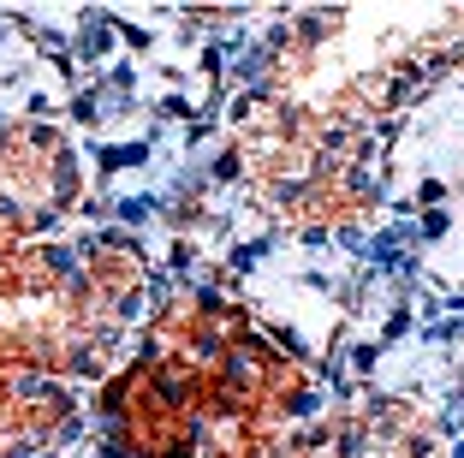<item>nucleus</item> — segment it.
I'll list each match as a JSON object with an SVG mask.
<instances>
[{
  "instance_id": "nucleus-5",
  "label": "nucleus",
  "mask_w": 464,
  "mask_h": 458,
  "mask_svg": "<svg viewBox=\"0 0 464 458\" xmlns=\"http://www.w3.org/2000/svg\"><path fill=\"white\" fill-rule=\"evenodd\" d=\"M83 202H90V179L66 125H0V257L72 232Z\"/></svg>"
},
{
  "instance_id": "nucleus-1",
  "label": "nucleus",
  "mask_w": 464,
  "mask_h": 458,
  "mask_svg": "<svg viewBox=\"0 0 464 458\" xmlns=\"http://www.w3.org/2000/svg\"><path fill=\"white\" fill-rule=\"evenodd\" d=\"M150 257L125 232H60L0 257V458H30L78 429L83 381H108Z\"/></svg>"
},
{
  "instance_id": "nucleus-6",
  "label": "nucleus",
  "mask_w": 464,
  "mask_h": 458,
  "mask_svg": "<svg viewBox=\"0 0 464 458\" xmlns=\"http://www.w3.org/2000/svg\"><path fill=\"white\" fill-rule=\"evenodd\" d=\"M268 458H447V429L417 399L352 393L298 423Z\"/></svg>"
},
{
  "instance_id": "nucleus-4",
  "label": "nucleus",
  "mask_w": 464,
  "mask_h": 458,
  "mask_svg": "<svg viewBox=\"0 0 464 458\" xmlns=\"http://www.w3.org/2000/svg\"><path fill=\"white\" fill-rule=\"evenodd\" d=\"M227 161L238 185L298 239L363 232L382 209L375 132L322 125L268 90L238 95L227 113Z\"/></svg>"
},
{
  "instance_id": "nucleus-2",
  "label": "nucleus",
  "mask_w": 464,
  "mask_h": 458,
  "mask_svg": "<svg viewBox=\"0 0 464 458\" xmlns=\"http://www.w3.org/2000/svg\"><path fill=\"white\" fill-rule=\"evenodd\" d=\"M131 357H143L185 411L197 458H268L322 411V375L215 286L167 292Z\"/></svg>"
},
{
  "instance_id": "nucleus-3",
  "label": "nucleus",
  "mask_w": 464,
  "mask_h": 458,
  "mask_svg": "<svg viewBox=\"0 0 464 458\" xmlns=\"http://www.w3.org/2000/svg\"><path fill=\"white\" fill-rule=\"evenodd\" d=\"M464 72V6L423 13H280L262 42L256 90L345 132H382L387 120Z\"/></svg>"
},
{
  "instance_id": "nucleus-7",
  "label": "nucleus",
  "mask_w": 464,
  "mask_h": 458,
  "mask_svg": "<svg viewBox=\"0 0 464 458\" xmlns=\"http://www.w3.org/2000/svg\"><path fill=\"white\" fill-rule=\"evenodd\" d=\"M102 434L120 458H197V434L143 357H125L96 393Z\"/></svg>"
}]
</instances>
